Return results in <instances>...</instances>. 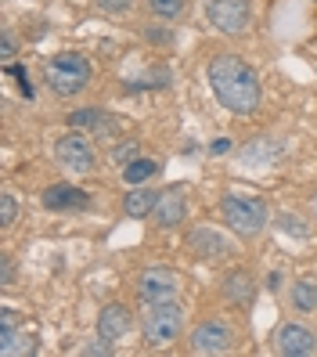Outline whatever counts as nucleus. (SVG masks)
I'll return each instance as SVG.
<instances>
[{
  "label": "nucleus",
  "mask_w": 317,
  "mask_h": 357,
  "mask_svg": "<svg viewBox=\"0 0 317 357\" xmlns=\"http://www.w3.org/2000/svg\"><path fill=\"white\" fill-rule=\"evenodd\" d=\"M187 245H192L202 260H224V257H235V249L227 245V238L217 235L213 227H199V231H192Z\"/></svg>",
  "instance_id": "obj_12"
},
{
  "label": "nucleus",
  "mask_w": 317,
  "mask_h": 357,
  "mask_svg": "<svg viewBox=\"0 0 317 357\" xmlns=\"http://www.w3.org/2000/svg\"><path fill=\"white\" fill-rule=\"evenodd\" d=\"M278 224H281V231H288V235H295V238H307V224L303 220H295V217H278Z\"/></svg>",
  "instance_id": "obj_22"
},
{
  "label": "nucleus",
  "mask_w": 317,
  "mask_h": 357,
  "mask_svg": "<svg viewBox=\"0 0 317 357\" xmlns=\"http://www.w3.org/2000/svg\"><path fill=\"white\" fill-rule=\"evenodd\" d=\"M69 127L72 130H98V134H112L116 130V119H109V112L105 109H76L69 112Z\"/></svg>",
  "instance_id": "obj_14"
},
{
  "label": "nucleus",
  "mask_w": 317,
  "mask_h": 357,
  "mask_svg": "<svg viewBox=\"0 0 317 357\" xmlns=\"http://www.w3.org/2000/svg\"><path fill=\"white\" fill-rule=\"evenodd\" d=\"M141 332H144V343L148 347H170L180 340V332H184V310L173 303V300H166V303H148L144 310V318H141Z\"/></svg>",
  "instance_id": "obj_4"
},
{
  "label": "nucleus",
  "mask_w": 317,
  "mask_h": 357,
  "mask_svg": "<svg viewBox=\"0 0 317 357\" xmlns=\"http://www.w3.org/2000/svg\"><path fill=\"white\" fill-rule=\"evenodd\" d=\"M11 278H15V271H11V260H0V285H11Z\"/></svg>",
  "instance_id": "obj_24"
},
{
  "label": "nucleus",
  "mask_w": 317,
  "mask_h": 357,
  "mask_svg": "<svg viewBox=\"0 0 317 357\" xmlns=\"http://www.w3.org/2000/svg\"><path fill=\"white\" fill-rule=\"evenodd\" d=\"M0 51H4V58H11V54H15V40H11L8 33H4V44H0Z\"/></svg>",
  "instance_id": "obj_28"
},
{
  "label": "nucleus",
  "mask_w": 317,
  "mask_h": 357,
  "mask_svg": "<svg viewBox=\"0 0 317 357\" xmlns=\"http://www.w3.org/2000/svg\"><path fill=\"white\" fill-rule=\"evenodd\" d=\"M224 296H227V303L245 307V303H252V296H256V282H252L245 271H231V275L224 278Z\"/></svg>",
  "instance_id": "obj_15"
},
{
  "label": "nucleus",
  "mask_w": 317,
  "mask_h": 357,
  "mask_svg": "<svg viewBox=\"0 0 317 357\" xmlns=\"http://www.w3.org/2000/svg\"><path fill=\"white\" fill-rule=\"evenodd\" d=\"M44 206L61 213V209H87L91 206V195L79 192V188H69V184H54L44 192Z\"/></svg>",
  "instance_id": "obj_13"
},
{
  "label": "nucleus",
  "mask_w": 317,
  "mask_h": 357,
  "mask_svg": "<svg viewBox=\"0 0 317 357\" xmlns=\"http://www.w3.org/2000/svg\"><path fill=\"white\" fill-rule=\"evenodd\" d=\"M206 79H209L217 101L224 105L227 112L252 116L260 109V98H263L260 76L238 54H213V58H209V66H206Z\"/></svg>",
  "instance_id": "obj_1"
},
{
  "label": "nucleus",
  "mask_w": 317,
  "mask_h": 357,
  "mask_svg": "<svg viewBox=\"0 0 317 357\" xmlns=\"http://www.w3.org/2000/svg\"><path fill=\"white\" fill-rule=\"evenodd\" d=\"M274 350L285 357H310L317 350V335L303 325H281L274 332Z\"/></svg>",
  "instance_id": "obj_9"
},
{
  "label": "nucleus",
  "mask_w": 317,
  "mask_h": 357,
  "mask_svg": "<svg viewBox=\"0 0 317 357\" xmlns=\"http://www.w3.org/2000/svg\"><path fill=\"white\" fill-rule=\"evenodd\" d=\"M44 79H47V87H51L58 98H72V94H79L83 87H91L94 69H91V61L83 58V54H76V51H61V54L47 58Z\"/></svg>",
  "instance_id": "obj_3"
},
{
  "label": "nucleus",
  "mask_w": 317,
  "mask_h": 357,
  "mask_svg": "<svg viewBox=\"0 0 317 357\" xmlns=\"http://www.w3.org/2000/svg\"><path fill=\"white\" fill-rule=\"evenodd\" d=\"M134 152H137V144H134V141H130V144H123V149H116V152H112V155H116V159H119V162H130V155H134Z\"/></svg>",
  "instance_id": "obj_25"
},
{
  "label": "nucleus",
  "mask_w": 317,
  "mask_h": 357,
  "mask_svg": "<svg viewBox=\"0 0 317 357\" xmlns=\"http://www.w3.org/2000/svg\"><path fill=\"white\" fill-rule=\"evenodd\" d=\"M148 8H152V15L173 22V18H180V11H184V0H148Z\"/></svg>",
  "instance_id": "obj_20"
},
{
  "label": "nucleus",
  "mask_w": 317,
  "mask_h": 357,
  "mask_svg": "<svg viewBox=\"0 0 317 357\" xmlns=\"http://www.w3.org/2000/svg\"><path fill=\"white\" fill-rule=\"evenodd\" d=\"M36 340L26 332H15V328H0V354L4 357H18V354H33Z\"/></svg>",
  "instance_id": "obj_17"
},
{
  "label": "nucleus",
  "mask_w": 317,
  "mask_h": 357,
  "mask_svg": "<svg viewBox=\"0 0 317 357\" xmlns=\"http://www.w3.org/2000/svg\"><path fill=\"white\" fill-rule=\"evenodd\" d=\"M209 152H213V155H224V152H231V137H217L213 144H209Z\"/></svg>",
  "instance_id": "obj_26"
},
{
  "label": "nucleus",
  "mask_w": 317,
  "mask_h": 357,
  "mask_svg": "<svg viewBox=\"0 0 317 357\" xmlns=\"http://www.w3.org/2000/svg\"><path fill=\"white\" fill-rule=\"evenodd\" d=\"M292 303H295V310L314 314L317 310V285L310 278H300V282L292 285Z\"/></svg>",
  "instance_id": "obj_19"
},
{
  "label": "nucleus",
  "mask_w": 317,
  "mask_h": 357,
  "mask_svg": "<svg viewBox=\"0 0 317 357\" xmlns=\"http://www.w3.org/2000/svg\"><path fill=\"white\" fill-rule=\"evenodd\" d=\"M155 174H159V162L155 159H130V162H126V170H123L126 184H148Z\"/></svg>",
  "instance_id": "obj_18"
},
{
  "label": "nucleus",
  "mask_w": 317,
  "mask_h": 357,
  "mask_svg": "<svg viewBox=\"0 0 317 357\" xmlns=\"http://www.w3.org/2000/svg\"><path fill=\"white\" fill-rule=\"evenodd\" d=\"M206 18L217 33L242 36L249 29V0H206Z\"/></svg>",
  "instance_id": "obj_6"
},
{
  "label": "nucleus",
  "mask_w": 317,
  "mask_h": 357,
  "mask_svg": "<svg viewBox=\"0 0 317 357\" xmlns=\"http://www.w3.org/2000/svg\"><path fill=\"white\" fill-rule=\"evenodd\" d=\"M187 347H192V354H227L235 347V332L224 321H202L187 335Z\"/></svg>",
  "instance_id": "obj_8"
},
{
  "label": "nucleus",
  "mask_w": 317,
  "mask_h": 357,
  "mask_svg": "<svg viewBox=\"0 0 317 357\" xmlns=\"http://www.w3.org/2000/svg\"><path fill=\"white\" fill-rule=\"evenodd\" d=\"M126 332H130V310H126L123 303H109V307H101V314H98V340L119 343Z\"/></svg>",
  "instance_id": "obj_11"
},
{
  "label": "nucleus",
  "mask_w": 317,
  "mask_h": 357,
  "mask_svg": "<svg viewBox=\"0 0 317 357\" xmlns=\"http://www.w3.org/2000/svg\"><path fill=\"white\" fill-rule=\"evenodd\" d=\"M0 328H15V310L11 307L0 310Z\"/></svg>",
  "instance_id": "obj_27"
},
{
  "label": "nucleus",
  "mask_w": 317,
  "mask_h": 357,
  "mask_svg": "<svg viewBox=\"0 0 317 357\" xmlns=\"http://www.w3.org/2000/svg\"><path fill=\"white\" fill-rule=\"evenodd\" d=\"M177 292H180V278L173 275V271H166V267H148V271H141V278H137V296H141L144 303L177 300Z\"/></svg>",
  "instance_id": "obj_7"
},
{
  "label": "nucleus",
  "mask_w": 317,
  "mask_h": 357,
  "mask_svg": "<svg viewBox=\"0 0 317 357\" xmlns=\"http://www.w3.org/2000/svg\"><path fill=\"white\" fill-rule=\"evenodd\" d=\"M54 159L65 166V170H72V174H94V170H98L94 144H91L87 134H79V130L61 134V137L54 141Z\"/></svg>",
  "instance_id": "obj_5"
},
{
  "label": "nucleus",
  "mask_w": 317,
  "mask_h": 357,
  "mask_svg": "<svg viewBox=\"0 0 317 357\" xmlns=\"http://www.w3.org/2000/svg\"><path fill=\"white\" fill-rule=\"evenodd\" d=\"M4 73H11V76L18 79V87H22V94H26V98H33V87H29V73H26L22 66H8Z\"/></svg>",
  "instance_id": "obj_23"
},
{
  "label": "nucleus",
  "mask_w": 317,
  "mask_h": 357,
  "mask_svg": "<svg viewBox=\"0 0 317 357\" xmlns=\"http://www.w3.org/2000/svg\"><path fill=\"white\" fill-rule=\"evenodd\" d=\"M15 213H18V206H15V195H0V227H11L15 224Z\"/></svg>",
  "instance_id": "obj_21"
},
{
  "label": "nucleus",
  "mask_w": 317,
  "mask_h": 357,
  "mask_svg": "<svg viewBox=\"0 0 317 357\" xmlns=\"http://www.w3.org/2000/svg\"><path fill=\"white\" fill-rule=\"evenodd\" d=\"M184 217H187V202H184V192H180V188H170V192H162L159 202H155V209H152L155 227H162V231L180 227Z\"/></svg>",
  "instance_id": "obj_10"
},
{
  "label": "nucleus",
  "mask_w": 317,
  "mask_h": 357,
  "mask_svg": "<svg viewBox=\"0 0 317 357\" xmlns=\"http://www.w3.org/2000/svg\"><path fill=\"white\" fill-rule=\"evenodd\" d=\"M220 213H224V220H227V231H231V235H238L242 242H252V238L263 235L270 209H267V202H263L260 195L227 192V195L220 199Z\"/></svg>",
  "instance_id": "obj_2"
},
{
  "label": "nucleus",
  "mask_w": 317,
  "mask_h": 357,
  "mask_svg": "<svg viewBox=\"0 0 317 357\" xmlns=\"http://www.w3.org/2000/svg\"><path fill=\"white\" fill-rule=\"evenodd\" d=\"M155 202H159V195L152 192V188H144V184H134V192L126 195L123 209H126V217H134V220H144V217H152Z\"/></svg>",
  "instance_id": "obj_16"
}]
</instances>
